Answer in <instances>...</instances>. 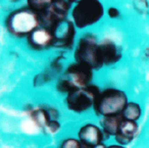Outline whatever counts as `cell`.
Instances as JSON below:
<instances>
[{
  "label": "cell",
  "instance_id": "obj_14",
  "mask_svg": "<svg viewBox=\"0 0 149 148\" xmlns=\"http://www.w3.org/2000/svg\"><path fill=\"white\" fill-rule=\"evenodd\" d=\"M53 1L54 0H27V6L39 17L51 6Z\"/></svg>",
  "mask_w": 149,
  "mask_h": 148
},
{
  "label": "cell",
  "instance_id": "obj_10",
  "mask_svg": "<svg viewBox=\"0 0 149 148\" xmlns=\"http://www.w3.org/2000/svg\"><path fill=\"white\" fill-rule=\"evenodd\" d=\"M138 132V125L136 121L124 119L120 126L118 134L114 136L116 142L120 145H128L133 141Z\"/></svg>",
  "mask_w": 149,
  "mask_h": 148
},
{
  "label": "cell",
  "instance_id": "obj_3",
  "mask_svg": "<svg viewBox=\"0 0 149 148\" xmlns=\"http://www.w3.org/2000/svg\"><path fill=\"white\" fill-rule=\"evenodd\" d=\"M74 56L77 62L86 64L92 70H99L104 66L97 37L92 33H86L80 38Z\"/></svg>",
  "mask_w": 149,
  "mask_h": 148
},
{
  "label": "cell",
  "instance_id": "obj_18",
  "mask_svg": "<svg viewBox=\"0 0 149 148\" xmlns=\"http://www.w3.org/2000/svg\"><path fill=\"white\" fill-rule=\"evenodd\" d=\"M92 148H107L105 145H104L103 143H100V144H98V145H95V146H93Z\"/></svg>",
  "mask_w": 149,
  "mask_h": 148
},
{
  "label": "cell",
  "instance_id": "obj_7",
  "mask_svg": "<svg viewBox=\"0 0 149 148\" xmlns=\"http://www.w3.org/2000/svg\"><path fill=\"white\" fill-rule=\"evenodd\" d=\"M53 35V46L59 49H70L74 45L76 37V25L66 19L58 23L51 30Z\"/></svg>",
  "mask_w": 149,
  "mask_h": 148
},
{
  "label": "cell",
  "instance_id": "obj_1",
  "mask_svg": "<svg viewBox=\"0 0 149 148\" xmlns=\"http://www.w3.org/2000/svg\"><path fill=\"white\" fill-rule=\"evenodd\" d=\"M5 28L11 36L17 38L28 37L40 26L39 17L26 6L10 11L5 17Z\"/></svg>",
  "mask_w": 149,
  "mask_h": 148
},
{
  "label": "cell",
  "instance_id": "obj_19",
  "mask_svg": "<svg viewBox=\"0 0 149 148\" xmlns=\"http://www.w3.org/2000/svg\"><path fill=\"white\" fill-rule=\"evenodd\" d=\"M9 1H10V2H17L19 0H9Z\"/></svg>",
  "mask_w": 149,
  "mask_h": 148
},
{
  "label": "cell",
  "instance_id": "obj_8",
  "mask_svg": "<svg viewBox=\"0 0 149 148\" xmlns=\"http://www.w3.org/2000/svg\"><path fill=\"white\" fill-rule=\"evenodd\" d=\"M28 44L33 50L42 51L53 46V35L49 29L39 26L27 37Z\"/></svg>",
  "mask_w": 149,
  "mask_h": 148
},
{
  "label": "cell",
  "instance_id": "obj_9",
  "mask_svg": "<svg viewBox=\"0 0 149 148\" xmlns=\"http://www.w3.org/2000/svg\"><path fill=\"white\" fill-rule=\"evenodd\" d=\"M79 140L83 148H92L93 146L102 143L105 134L100 128L93 124H86L79 130Z\"/></svg>",
  "mask_w": 149,
  "mask_h": 148
},
{
  "label": "cell",
  "instance_id": "obj_13",
  "mask_svg": "<svg viewBox=\"0 0 149 148\" xmlns=\"http://www.w3.org/2000/svg\"><path fill=\"white\" fill-rule=\"evenodd\" d=\"M123 117L128 121H137L141 117V107L138 103L128 102L122 113Z\"/></svg>",
  "mask_w": 149,
  "mask_h": 148
},
{
  "label": "cell",
  "instance_id": "obj_5",
  "mask_svg": "<svg viewBox=\"0 0 149 148\" xmlns=\"http://www.w3.org/2000/svg\"><path fill=\"white\" fill-rule=\"evenodd\" d=\"M104 7L99 0H78L72 9V22L79 29H85L103 17Z\"/></svg>",
  "mask_w": 149,
  "mask_h": 148
},
{
  "label": "cell",
  "instance_id": "obj_12",
  "mask_svg": "<svg viewBox=\"0 0 149 148\" xmlns=\"http://www.w3.org/2000/svg\"><path fill=\"white\" fill-rule=\"evenodd\" d=\"M124 117L122 114L118 115H109V117H104L101 119V127L102 131L104 132L106 137L109 136H116L120 129V126L122 121H124Z\"/></svg>",
  "mask_w": 149,
  "mask_h": 148
},
{
  "label": "cell",
  "instance_id": "obj_16",
  "mask_svg": "<svg viewBox=\"0 0 149 148\" xmlns=\"http://www.w3.org/2000/svg\"><path fill=\"white\" fill-rule=\"evenodd\" d=\"M107 15L110 19H116V17H120V11H118V9L116 8V7H110L107 10Z\"/></svg>",
  "mask_w": 149,
  "mask_h": 148
},
{
  "label": "cell",
  "instance_id": "obj_17",
  "mask_svg": "<svg viewBox=\"0 0 149 148\" xmlns=\"http://www.w3.org/2000/svg\"><path fill=\"white\" fill-rule=\"evenodd\" d=\"M107 148H126L124 145H120V144H116V145H109Z\"/></svg>",
  "mask_w": 149,
  "mask_h": 148
},
{
  "label": "cell",
  "instance_id": "obj_11",
  "mask_svg": "<svg viewBox=\"0 0 149 148\" xmlns=\"http://www.w3.org/2000/svg\"><path fill=\"white\" fill-rule=\"evenodd\" d=\"M99 48L100 52H101L102 60H103V64L105 66H110V64H116L122 57V53H120L118 46L108 39L100 42Z\"/></svg>",
  "mask_w": 149,
  "mask_h": 148
},
{
  "label": "cell",
  "instance_id": "obj_6",
  "mask_svg": "<svg viewBox=\"0 0 149 148\" xmlns=\"http://www.w3.org/2000/svg\"><path fill=\"white\" fill-rule=\"evenodd\" d=\"M99 90L96 85L90 84L85 88L72 91L66 94L65 103L70 110L74 112H83L94 106L96 98L100 94Z\"/></svg>",
  "mask_w": 149,
  "mask_h": 148
},
{
  "label": "cell",
  "instance_id": "obj_4",
  "mask_svg": "<svg viewBox=\"0 0 149 148\" xmlns=\"http://www.w3.org/2000/svg\"><path fill=\"white\" fill-rule=\"evenodd\" d=\"M127 104L128 97L124 91L114 88H107L100 92L96 98L93 108L96 114L104 117L122 114Z\"/></svg>",
  "mask_w": 149,
  "mask_h": 148
},
{
  "label": "cell",
  "instance_id": "obj_2",
  "mask_svg": "<svg viewBox=\"0 0 149 148\" xmlns=\"http://www.w3.org/2000/svg\"><path fill=\"white\" fill-rule=\"evenodd\" d=\"M93 70L86 64L74 61L66 68L64 74L58 80L56 89L61 93H68L85 88L92 84Z\"/></svg>",
  "mask_w": 149,
  "mask_h": 148
},
{
  "label": "cell",
  "instance_id": "obj_15",
  "mask_svg": "<svg viewBox=\"0 0 149 148\" xmlns=\"http://www.w3.org/2000/svg\"><path fill=\"white\" fill-rule=\"evenodd\" d=\"M60 148H83V145L80 142V140H76L70 138V139H66L62 142L61 147Z\"/></svg>",
  "mask_w": 149,
  "mask_h": 148
}]
</instances>
